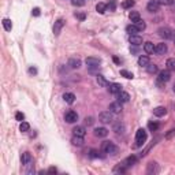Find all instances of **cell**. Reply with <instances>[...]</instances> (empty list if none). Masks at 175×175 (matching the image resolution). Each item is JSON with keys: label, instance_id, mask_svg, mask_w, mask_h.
I'll use <instances>...</instances> for the list:
<instances>
[{"label": "cell", "instance_id": "1", "mask_svg": "<svg viewBox=\"0 0 175 175\" xmlns=\"http://www.w3.org/2000/svg\"><path fill=\"white\" fill-rule=\"evenodd\" d=\"M101 152L107 155H116L118 153V146L112 141H104L101 144Z\"/></svg>", "mask_w": 175, "mask_h": 175}, {"label": "cell", "instance_id": "2", "mask_svg": "<svg viewBox=\"0 0 175 175\" xmlns=\"http://www.w3.org/2000/svg\"><path fill=\"white\" fill-rule=\"evenodd\" d=\"M146 138H148V134L144 129H138L136 133V146H141L145 144Z\"/></svg>", "mask_w": 175, "mask_h": 175}, {"label": "cell", "instance_id": "3", "mask_svg": "<svg viewBox=\"0 0 175 175\" xmlns=\"http://www.w3.org/2000/svg\"><path fill=\"white\" fill-rule=\"evenodd\" d=\"M171 78V71L167 68V70H163L159 73V77H157V85L159 86H162L163 84H166V82H168Z\"/></svg>", "mask_w": 175, "mask_h": 175}, {"label": "cell", "instance_id": "4", "mask_svg": "<svg viewBox=\"0 0 175 175\" xmlns=\"http://www.w3.org/2000/svg\"><path fill=\"white\" fill-rule=\"evenodd\" d=\"M85 63H86V66H88L89 68H90V70H94V68H97V67H99V64L101 63V60L99 59V58L90 56V58H86Z\"/></svg>", "mask_w": 175, "mask_h": 175}, {"label": "cell", "instance_id": "5", "mask_svg": "<svg viewBox=\"0 0 175 175\" xmlns=\"http://www.w3.org/2000/svg\"><path fill=\"white\" fill-rule=\"evenodd\" d=\"M99 121L101 123H104V125H107V123H111L114 119H112V112L111 111H104L101 112L100 115H99Z\"/></svg>", "mask_w": 175, "mask_h": 175}, {"label": "cell", "instance_id": "6", "mask_svg": "<svg viewBox=\"0 0 175 175\" xmlns=\"http://www.w3.org/2000/svg\"><path fill=\"white\" fill-rule=\"evenodd\" d=\"M64 121H66L67 123H74L78 121V114L75 111H73V109H70V111L66 112V115H64Z\"/></svg>", "mask_w": 175, "mask_h": 175}, {"label": "cell", "instance_id": "7", "mask_svg": "<svg viewBox=\"0 0 175 175\" xmlns=\"http://www.w3.org/2000/svg\"><path fill=\"white\" fill-rule=\"evenodd\" d=\"M157 33H159V36L164 40H168L173 37V32H171V29H168V27H160V29L157 30Z\"/></svg>", "mask_w": 175, "mask_h": 175}, {"label": "cell", "instance_id": "8", "mask_svg": "<svg viewBox=\"0 0 175 175\" xmlns=\"http://www.w3.org/2000/svg\"><path fill=\"white\" fill-rule=\"evenodd\" d=\"M63 26H64V19L59 18L56 22H55V25H53V34H55V36H59L60 32H62V29H63Z\"/></svg>", "mask_w": 175, "mask_h": 175}, {"label": "cell", "instance_id": "9", "mask_svg": "<svg viewBox=\"0 0 175 175\" xmlns=\"http://www.w3.org/2000/svg\"><path fill=\"white\" fill-rule=\"evenodd\" d=\"M122 103L121 101H114L109 104V111L112 112V114H121L122 112Z\"/></svg>", "mask_w": 175, "mask_h": 175}, {"label": "cell", "instance_id": "10", "mask_svg": "<svg viewBox=\"0 0 175 175\" xmlns=\"http://www.w3.org/2000/svg\"><path fill=\"white\" fill-rule=\"evenodd\" d=\"M112 130L116 133V134H123L125 133V130H126V126H125V123L123 122H115L114 123V126H112Z\"/></svg>", "mask_w": 175, "mask_h": 175}, {"label": "cell", "instance_id": "11", "mask_svg": "<svg viewBox=\"0 0 175 175\" xmlns=\"http://www.w3.org/2000/svg\"><path fill=\"white\" fill-rule=\"evenodd\" d=\"M159 173V166H157L156 162H150L148 164V167H146V174L148 175H155Z\"/></svg>", "mask_w": 175, "mask_h": 175}, {"label": "cell", "instance_id": "12", "mask_svg": "<svg viewBox=\"0 0 175 175\" xmlns=\"http://www.w3.org/2000/svg\"><path fill=\"white\" fill-rule=\"evenodd\" d=\"M159 7H160V4L157 0H150L148 4H146V10L149 12H157L159 11Z\"/></svg>", "mask_w": 175, "mask_h": 175}, {"label": "cell", "instance_id": "13", "mask_svg": "<svg viewBox=\"0 0 175 175\" xmlns=\"http://www.w3.org/2000/svg\"><path fill=\"white\" fill-rule=\"evenodd\" d=\"M129 41H130V44H131V45L138 47V45H141V44H142V37L138 36V34H131V36L129 37Z\"/></svg>", "mask_w": 175, "mask_h": 175}, {"label": "cell", "instance_id": "14", "mask_svg": "<svg viewBox=\"0 0 175 175\" xmlns=\"http://www.w3.org/2000/svg\"><path fill=\"white\" fill-rule=\"evenodd\" d=\"M81 64H82L81 59H78V58H71V59H68L67 66L70 68H74V70H75V68H80Z\"/></svg>", "mask_w": 175, "mask_h": 175}, {"label": "cell", "instance_id": "15", "mask_svg": "<svg viewBox=\"0 0 175 175\" xmlns=\"http://www.w3.org/2000/svg\"><path fill=\"white\" fill-rule=\"evenodd\" d=\"M21 162H22L23 166H29V164H32L33 163V159H32V155H30L29 152H25V153H22V156H21Z\"/></svg>", "mask_w": 175, "mask_h": 175}, {"label": "cell", "instance_id": "16", "mask_svg": "<svg viewBox=\"0 0 175 175\" xmlns=\"http://www.w3.org/2000/svg\"><path fill=\"white\" fill-rule=\"evenodd\" d=\"M167 51H168V48H167V44H164V43H160L157 45H155V53H157V55H164V53H167Z\"/></svg>", "mask_w": 175, "mask_h": 175}, {"label": "cell", "instance_id": "17", "mask_svg": "<svg viewBox=\"0 0 175 175\" xmlns=\"http://www.w3.org/2000/svg\"><path fill=\"white\" fill-rule=\"evenodd\" d=\"M108 90H109V93L118 94L119 92L122 90V85L121 84H109L108 85Z\"/></svg>", "mask_w": 175, "mask_h": 175}, {"label": "cell", "instance_id": "18", "mask_svg": "<svg viewBox=\"0 0 175 175\" xmlns=\"http://www.w3.org/2000/svg\"><path fill=\"white\" fill-rule=\"evenodd\" d=\"M116 96H118V101H121V103H127L130 100V94L125 90H121Z\"/></svg>", "mask_w": 175, "mask_h": 175}, {"label": "cell", "instance_id": "19", "mask_svg": "<svg viewBox=\"0 0 175 175\" xmlns=\"http://www.w3.org/2000/svg\"><path fill=\"white\" fill-rule=\"evenodd\" d=\"M73 134L78 136V137H85V134H86V130H85L84 126H75V127L73 129Z\"/></svg>", "mask_w": 175, "mask_h": 175}, {"label": "cell", "instance_id": "20", "mask_svg": "<svg viewBox=\"0 0 175 175\" xmlns=\"http://www.w3.org/2000/svg\"><path fill=\"white\" fill-rule=\"evenodd\" d=\"M94 136L100 137V138H104V137L108 136V130L105 127H97V129H94Z\"/></svg>", "mask_w": 175, "mask_h": 175}, {"label": "cell", "instance_id": "21", "mask_svg": "<svg viewBox=\"0 0 175 175\" xmlns=\"http://www.w3.org/2000/svg\"><path fill=\"white\" fill-rule=\"evenodd\" d=\"M136 163H137V156H129L123 160V164H125L126 167H131V166H134Z\"/></svg>", "mask_w": 175, "mask_h": 175}, {"label": "cell", "instance_id": "22", "mask_svg": "<svg viewBox=\"0 0 175 175\" xmlns=\"http://www.w3.org/2000/svg\"><path fill=\"white\" fill-rule=\"evenodd\" d=\"M96 82H97L99 85H100V86H108V81L105 80V77L104 75H101V74H97L96 75Z\"/></svg>", "mask_w": 175, "mask_h": 175}, {"label": "cell", "instance_id": "23", "mask_svg": "<svg viewBox=\"0 0 175 175\" xmlns=\"http://www.w3.org/2000/svg\"><path fill=\"white\" fill-rule=\"evenodd\" d=\"M166 114H167V109L164 107H156L153 109V115L157 116V118H162V116H164Z\"/></svg>", "mask_w": 175, "mask_h": 175}, {"label": "cell", "instance_id": "24", "mask_svg": "<svg viewBox=\"0 0 175 175\" xmlns=\"http://www.w3.org/2000/svg\"><path fill=\"white\" fill-rule=\"evenodd\" d=\"M144 51H145L148 55H152L153 52H155V45H153V43L148 41V43L144 44Z\"/></svg>", "mask_w": 175, "mask_h": 175}, {"label": "cell", "instance_id": "25", "mask_svg": "<svg viewBox=\"0 0 175 175\" xmlns=\"http://www.w3.org/2000/svg\"><path fill=\"white\" fill-rule=\"evenodd\" d=\"M63 100L67 103V104H73L75 101V94L74 93H64L63 94Z\"/></svg>", "mask_w": 175, "mask_h": 175}, {"label": "cell", "instance_id": "26", "mask_svg": "<svg viewBox=\"0 0 175 175\" xmlns=\"http://www.w3.org/2000/svg\"><path fill=\"white\" fill-rule=\"evenodd\" d=\"M130 21H131L133 23H137L138 21H141V15H140L138 11H131L130 12Z\"/></svg>", "mask_w": 175, "mask_h": 175}, {"label": "cell", "instance_id": "27", "mask_svg": "<svg viewBox=\"0 0 175 175\" xmlns=\"http://www.w3.org/2000/svg\"><path fill=\"white\" fill-rule=\"evenodd\" d=\"M71 142H73V145H75V146H82L84 145V137L74 136L73 140H71Z\"/></svg>", "mask_w": 175, "mask_h": 175}, {"label": "cell", "instance_id": "28", "mask_svg": "<svg viewBox=\"0 0 175 175\" xmlns=\"http://www.w3.org/2000/svg\"><path fill=\"white\" fill-rule=\"evenodd\" d=\"M126 170H127V167H126L125 164L122 163V164H119V166L114 167V170H112V171H114L115 174H125V173H126Z\"/></svg>", "mask_w": 175, "mask_h": 175}, {"label": "cell", "instance_id": "29", "mask_svg": "<svg viewBox=\"0 0 175 175\" xmlns=\"http://www.w3.org/2000/svg\"><path fill=\"white\" fill-rule=\"evenodd\" d=\"M148 64H149V58L148 56H140L138 58V66L146 67Z\"/></svg>", "mask_w": 175, "mask_h": 175}, {"label": "cell", "instance_id": "30", "mask_svg": "<svg viewBox=\"0 0 175 175\" xmlns=\"http://www.w3.org/2000/svg\"><path fill=\"white\" fill-rule=\"evenodd\" d=\"M2 23H3V27H4V30H7V32H11V29H12V23H11V21H10L8 18H4Z\"/></svg>", "mask_w": 175, "mask_h": 175}, {"label": "cell", "instance_id": "31", "mask_svg": "<svg viewBox=\"0 0 175 175\" xmlns=\"http://www.w3.org/2000/svg\"><path fill=\"white\" fill-rule=\"evenodd\" d=\"M166 66H167V68H168L170 71H174V70H175V59H174V58H170V59H167Z\"/></svg>", "mask_w": 175, "mask_h": 175}, {"label": "cell", "instance_id": "32", "mask_svg": "<svg viewBox=\"0 0 175 175\" xmlns=\"http://www.w3.org/2000/svg\"><path fill=\"white\" fill-rule=\"evenodd\" d=\"M146 71H148L149 74H156L157 71H159V67L156 66V64H148V66H146Z\"/></svg>", "mask_w": 175, "mask_h": 175}, {"label": "cell", "instance_id": "33", "mask_svg": "<svg viewBox=\"0 0 175 175\" xmlns=\"http://www.w3.org/2000/svg\"><path fill=\"white\" fill-rule=\"evenodd\" d=\"M96 10H97L99 14H104L105 11H107V4H104V3H97Z\"/></svg>", "mask_w": 175, "mask_h": 175}, {"label": "cell", "instance_id": "34", "mask_svg": "<svg viewBox=\"0 0 175 175\" xmlns=\"http://www.w3.org/2000/svg\"><path fill=\"white\" fill-rule=\"evenodd\" d=\"M19 130L22 133H26V131H29L30 130V125L27 122H21V125H19Z\"/></svg>", "mask_w": 175, "mask_h": 175}, {"label": "cell", "instance_id": "35", "mask_svg": "<svg viewBox=\"0 0 175 175\" xmlns=\"http://www.w3.org/2000/svg\"><path fill=\"white\" fill-rule=\"evenodd\" d=\"M134 25H136L137 29H138V32H142V30H145V29H146V23L144 22L142 19H141V21H138V22L134 23Z\"/></svg>", "mask_w": 175, "mask_h": 175}, {"label": "cell", "instance_id": "36", "mask_svg": "<svg viewBox=\"0 0 175 175\" xmlns=\"http://www.w3.org/2000/svg\"><path fill=\"white\" fill-rule=\"evenodd\" d=\"M126 30H127V33H130V36H131V34H137V33H138V29L136 27L134 23H133V25H129L127 27H126Z\"/></svg>", "mask_w": 175, "mask_h": 175}, {"label": "cell", "instance_id": "37", "mask_svg": "<svg viewBox=\"0 0 175 175\" xmlns=\"http://www.w3.org/2000/svg\"><path fill=\"white\" fill-rule=\"evenodd\" d=\"M134 4H136L134 0H125V2L122 3V7H123V8H131Z\"/></svg>", "mask_w": 175, "mask_h": 175}, {"label": "cell", "instance_id": "38", "mask_svg": "<svg viewBox=\"0 0 175 175\" xmlns=\"http://www.w3.org/2000/svg\"><path fill=\"white\" fill-rule=\"evenodd\" d=\"M148 129L150 130V131H157V129H159V123L150 121V122L148 123Z\"/></svg>", "mask_w": 175, "mask_h": 175}, {"label": "cell", "instance_id": "39", "mask_svg": "<svg viewBox=\"0 0 175 175\" xmlns=\"http://www.w3.org/2000/svg\"><path fill=\"white\" fill-rule=\"evenodd\" d=\"M116 10V2L115 0H109L107 4V11H115Z\"/></svg>", "mask_w": 175, "mask_h": 175}, {"label": "cell", "instance_id": "40", "mask_svg": "<svg viewBox=\"0 0 175 175\" xmlns=\"http://www.w3.org/2000/svg\"><path fill=\"white\" fill-rule=\"evenodd\" d=\"M121 75L125 78H127V80H131V78L134 77L133 73H130V71H127V70H121Z\"/></svg>", "mask_w": 175, "mask_h": 175}, {"label": "cell", "instance_id": "41", "mask_svg": "<svg viewBox=\"0 0 175 175\" xmlns=\"http://www.w3.org/2000/svg\"><path fill=\"white\" fill-rule=\"evenodd\" d=\"M160 6H173L175 3V0H157Z\"/></svg>", "mask_w": 175, "mask_h": 175}, {"label": "cell", "instance_id": "42", "mask_svg": "<svg viewBox=\"0 0 175 175\" xmlns=\"http://www.w3.org/2000/svg\"><path fill=\"white\" fill-rule=\"evenodd\" d=\"M94 123V119L92 118V116H86V118H85V125L86 126H92Z\"/></svg>", "mask_w": 175, "mask_h": 175}, {"label": "cell", "instance_id": "43", "mask_svg": "<svg viewBox=\"0 0 175 175\" xmlns=\"http://www.w3.org/2000/svg\"><path fill=\"white\" fill-rule=\"evenodd\" d=\"M15 119H16V121H19V122H23L25 115H23L22 112H16V114H15Z\"/></svg>", "mask_w": 175, "mask_h": 175}, {"label": "cell", "instance_id": "44", "mask_svg": "<svg viewBox=\"0 0 175 175\" xmlns=\"http://www.w3.org/2000/svg\"><path fill=\"white\" fill-rule=\"evenodd\" d=\"M89 156H90V157H93V159H96V157H99L100 155H99V150L92 149V150H90V153H89Z\"/></svg>", "mask_w": 175, "mask_h": 175}, {"label": "cell", "instance_id": "45", "mask_svg": "<svg viewBox=\"0 0 175 175\" xmlns=\"http://www.w3.org/2000/svg\"><path fill=\"white\" fill-rule=\"evenodd\" d=\"M32 14H33L34 16H39V15H40V8H39V7H36V8H33Z\"/></svg>", "mask_w": 175, "mask_h": 175}, {"label": "cell", "instance_id": "46", "mask_svg": "<svg viewBox=\"0 0 175 175\" xmlns=\"http://www.w3.org/2000/svg\"><path fill=\"white\" fill-rule=\"evenodd\" d=\"M75 18H78L80 21H84V19H85V14H78V12H75Z\"/></svg>", "mask_w": 175, "mask_h": 175}, {"label": "cell", "instance_id": "47", "mask_svg": "<svg viewBox=\"0 0 175 175\" xmlns=\"http://www.w3.org/2000/svg\"><path fill=\"white\" fill-rule=\"evenodd\" d=\"M73 6H84V2H81V0H73Z\"/></svg>", "mask_w": 175, "mask_h": 175}, {"label": "cell", "instance_id": "48", "mask_svg": "<svg viewBox=\"0 0 175 175\" xmlns=\"http://www.w3.org/2000/svg\"><path fill=\"white\" fill-rule=\"evenodd\" d=\"M58 173V170L55 168V167H49V168H48V174H56Z\"/></svg>", "mask_w": 175, "mask_h": 175}, {"label": "cell", "instance_id": "49", "mask_svg": "<svg viewBox=\"0 0 175 175\" xmlns=\"http://www.w3.org/2000/svg\"><path fill=\"white\" fill-rule=\"evenodd\" d=\"M174 133H175V129H173V130H170V133H168V134H167V136H166V138H167V140H168V138H171V136H173V134H174Z\"/></svg>", "mask_w": 175, "mask_h": 175}, {"label": "cell", "instance_id": "50", "mask_svg": "<svg viewBox=\"0 0 175 175\" xmlns=\"http://www.w3.org/2000/svg\"><path fill=\"white\" fill-rule=\"evenodd\" d=\"M29 73H30V74H37V70H36L34 67H30V68H29Z\"/></svg>", "mask_w": 175, "mask_h": 175}, {"label": "cell", "instance_id": "51", "mask_svg": "<svg viewBox=\"0 0 175 175\" xmlns=\"http://www.w3.org/2000/svg\"><path fill=\"white\" fill-rule=\"evenodd\" d=\"M173 90H174V92H175V85H174V88H173Z\"/></svg>", "mask_w": 175, "mask_h": 175}]
</instances>
